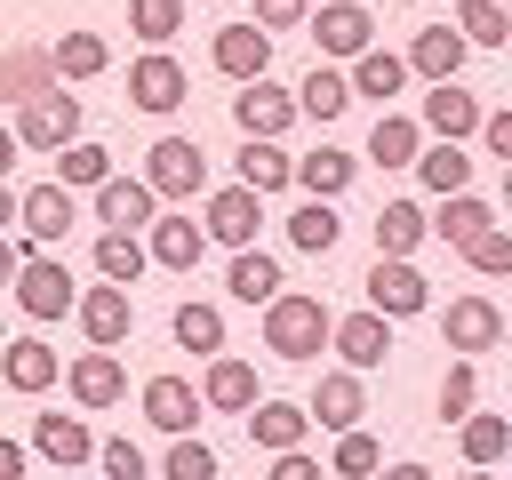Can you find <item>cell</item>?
Wrapping results in <instances>:
<instances>
[{
  "label": "cell",
  "instance_id": "cell-1",
  "mask_svg": "<svg viewBox=\"0 0 512 480\" xmlns=\"http://www.w3.org/2000/svg\"><path fill=\"white\" fill-rule=\"evenodd\" d=\"M328 328H336V312H328L320 296H304V288H280V296L264 304V352H272V360H312V352L328 344Z\"/></svg>",
  "mask_w": 512,
  "mask_h": 480
},
{
  "label": "cell",
  "instance_id": "cell-2",
  "mask_svg": "<svg viewBox=\"0 0 512 480\" xmlns=\"http://www.w3.org/2000/svg\"><path fill=\"white\" fill-rule=\"evenodd\" d=\"M144 184H152V200H192V192H208V152L192 136H160L144 152Z\"/></svg>",
  "mask_w": 512,
  "mask_h": 480
},
{
  "label": "cell",
  "instance_id": "cell-3",
  "mask_svg": "<svg viewBox=\"0 0 512 480\" xmlns=\"http://www.w3.org/2000/svg\"><path fill=\"white\" fill-rule=\"evenodd\" d=\"M8 288H16V312H24V320H64V312L80 304V288H72V272H64L56 256H24Z\"/></svg>",
  "mask_w": 512,
  "mask_h": 480
},
{
  "label": "cell",
  "instance_id": "cell-4",
  "mask_svg": "<svg viewBox=\"0 0 512 480\" xmlns=\"http://www.w3.org/2000/svg\"><path fill=\"white\" fill-rule=\"evenodd\" d=\"M360 288H368V312H384V320H416V312H432V280H424L416 264H400V256H376Z\"/></svg>",
  "mask_w": 512,
  "mask_h": 480
},
{
  "label": "cell",
  "instance_id": "cell-5",
  "mask_svg": "<svg viewBox=\"0 0 512 480\" xmlns=\"http://www.w3.org/2000/svg\"><path fill=\"white\" fill-rule=\"evenodd\" d=\"M232 120H240V136L280 144V136L296 128V88H280V80H248V88L232 96Z\"/></svg>",
  "mask_w": 512,
  "mask_h": 480
},
{
  "label": "cell",
  "instance_id": "cell-6",
  "mask_svg": "<svg viewBox=\"0 0 512 480\" xmlns=\"http://www.w3.org/2000/svg\"><path fill=\"white\" fill-rule=\"evenodd\" d=\"M208 64L224 72V80H264L272 72V32L264 24H216V40H208Z\"/></svg>",
  "mask_w": 512,
  "mask_h": 480
},
{
  "label": "cell",
  "instance_id": "cell-7",
  "mask_svg": "<svg viewBox=\"0 0 512 480\" xmlns=\"http://www.w3.org/2000/svg\"><path fill=\"white\" fill-rule=\"evenodd\" d=\"M72 320H80V336L96 344V352H120L128 344V328H136V304H128V288H80V304H72Z\"/></svg>",
  "mask_w": 512,
  "mask_h": 480
},
{
  "label": "cell",
  "instance_id": "cell-8",
  "mask_svg": "<svg viewBox=\"0 0 512 480\" xmlns=\"http://www.w3.org/2000/svg\"><path fill=\"white\" fill-rule=\"evenodd\" d=\"M440 336H448V352H456V360H480V352H496V344H504V312H496L488 296H456V304L440 312Z\"/></svg>",
  "mask_w": 512,
  "mask_h": 480
},
{
  "label": "cell",
  "instance_id": "cell-9",
  "mask_svg": "<svg viewBox=\"0 0 512 480\" xmlns=\"http://www.w3.org/2000/svg\"><path fill=\"white\" fill-rule=\"evenodd\" d=\"M64 80H56V56L48 48H32V40H16V48H0V104H40V96H56Z\"/></svg>",
  "mask_w": 512,
  "mask_h": 480
},
{
  "label": "cell",
  "instance_id": "cell-10",
  "mask_svg": "<svg viewBox=\"0 0 512 480\" xmlns=\"http://www.w3.org/2000/svg\"><path fill=\"white\" fill-rule=\"evenodd\" d=\"M184 96H192V80H184V64H176L168 48H152V56L128 64V104H136V112H176Z\"/></svg>",
  "mask_w": 512,
  "mask_h": 480
},
{
  "label": "cell",
  "instance_id": "cell-11",
  "mask_svg": "<svg viewBox=\"0 0 512 480\" xmlns=\"http://www.w3.org/2000/svg\"><path fill=\"white\" fill-rule=\"evenodd\" d=\"M16 144L24 152H64V144H80V96H40V104H24V120H16Z\"/></svg>",
  "mask_w": 512,
  "mask_h": 480
},
{
  "label": "cell",
  "instance_id": "cell-12",
  "mask_svg": "<svg viewBox=\"0 0 512 480\" xmlns=\"http://www.w3.org/2000/svg\"><path fill=\"white\" fill-rule=\"evenodd\" d=\"M256 224H264V200H256L248 184L208 192V216H200V232H208V240H224V248L240 256V248H256Z\"/></svg>",
  "mask_w": 512,
  "mask_h": 480
},
{
  "label": "cell",
  "instance_id": "cell-13",
  "mask_svg": "<svg viewBox=\"0 0 512 480\" xmlns=\"http://www.w3.org/2000/svg\"><path fill=\"white\" fill-rule=\"evenodd\" d=\"M312 40H320V56H368V48H376V16H368L360 0H320Z\"/></svg>",
  "mask_w": 512,
  "mask_h": 480
},
{
  "label": "cell",
  "instance_id": "cell-14",
  "mask_svg": "<svg viewBox=\"0 0 512 480\" xmlns=\"http://www.w3.org/2000/svg\"><path fill=\"white\" fill-rule=\"evenodd\" d=\"M16 224H24V240H32V248H56V240L80 224V208H72V192H64V184H32V192H16Z\"/></svg>",
  "mask_w": 512,
  "mask_h": 480
},
{
  "label": "cell",
  "instance_id": "cell-15",
  "mask_svg": "<svg viewBox=\"0 0 512 480\" xmlns=\"http://www.w3.org/2000/svg\"><path fill=\"white\" fill-rule=\"evenodd\" d=\"M304 416H312L320 432H360V416H368V392H360V376H352V368H328V376L312 384Z\"/></svg>",
  "mask_w": 512,
  "mask_h": 480
},
{
  "label": "cell",
  "instance_id": "cell-16",
  "mask_svg": "<svg viewBox=\"0 0 512 480\" xmlns=\"http://www.w3.org/2000/svg\"><path fill=\"white\" fill-rule=\"evenodd\" d=\"M480 120H488V112H480V96H472V88H456V80H440V88L424 96V120H416V128H432L440 144H464V136H480Z\"/></svg>",
  "mask_w": 512,
  "mask_h": 480
},
{
  "label": "cell",
  "instance_id": "cell-17",
  "mask_svg": "<svg viewBox=\"0 0 512 480\" xmlns=\"http://www.w3.org/2000/svg\"><path fill=\"white\" fill-rule=\"evenodd\" d=\"M328 344L344 352L352 376H368V368H384V352H392V320H384V312H352V320L328 328Z\"/></svg>",
  "mask_w": 512,
  "mask_h": 480
},
{
  "label": "cell",
  "instance_id": "cell-18",
  "mask_svg": "<svg viewBox=\"0 0 512 480\" xmlns=\"http://www.w3.org/2000/svg\"><path fill=\"white\" fill-rule=\"evenodd\" d=\"M96 224L104 232H144L152 224V184L144 176H104L96 184Z\"/></svg>",
  "mask_w": 512,
  "mask_h": 480
},
{
  "label": "cell",
  "instance_id": "cell-19",
  "mask_svg": "<svg viewBox=\"0 0 512 480\" xmlns=\"http://www.w3.org/2000/svg\"><path fill=\"white\" fill-rule=\"evenodd\" d=\"M64 384H72L80 408H112V400H128V368H120V352H80V360L64 368Z\"/></svg>",
  "mask_w": 512,
  "mask_h": 480
},
{
  "label": "cell",
  "instance_id": "cell-20",
  "mask_svg": "<svg viewBox=\"0 0 512 480\" xmlns=\"http://www.w3.org/2000/svg\"><path fill=\"white\" fill-rule=\"evenodd\" d=\"M264 392H256V368L248 360H232V352H216L208 360V376H200V408H224V416H248Z\"/></svg>",
  "mask_w": 512,
  "mask_h": 480
},
{
  "label": "cell",
  "instance_id": "cell-21",
  "mask_svg": "<svg viewBox=\"0 0 512 480\" xmlns=\"http://www.w3.org/2000/svg\"><path fill=\"white\" fill-rule=\"evenodd\" d=\"M192 416H200V392H192V376H152V384H144V424H152V432L184 440V432H192Z\"/></svg>",
  "mask_w": 512,
  "mask_h": 480
},
{
  "label": "cell",
  "instance_id": "cell-22",
  "mask_svg": "<svg viewBox=\"0 0 512 480\" xmlns=\"http://www.w3.org/2000/svg\"><path fill=\"white\" fill-rule=\"evenodd\" d=\"M144 232H152V240H144V256H152V264H168V272H192V264L208 256V232H200L192 216H152Z\"/></svg>",
  "mask_w": 512,
  "mask_h": 480
},
{
  "label": "cell",
  "instance_id": "cell-23",
  "mask_svg": "<svg viewBox=\"0 0 512 480\" xmlns=\"http://www.w3.org/2000/svg\"><path fill=\"white\" fill-rule=\"evenodd\" d=\"M400 64H408V72H424L432 88H440V80H456V72H464V40H456V24H424V32L408 40V56H400Z\"/></svg>",
  "mask_w": 512,
  "mask_h": 480
},
{
  "label": "cell",
  "instance_id": "cell-24",
  "mask_svg": "<svg viewBox=\"0 0 512 480\" xmlns=\"http://www.w3.org/2000/svg\"><path fill=\"white\" fill-rule=\"evenodd\" d=\"M304 432H312V416H304L296 400H256V408H248V440H256V448H272V456L304 448Z\"/></svg>",
  "mask_w": 512,
  "mask_h": 480
},
{
  "label": "cell",
  "instance_id": "cell-25",
  "mask_svg": "<svg viewBox=\"0 0 512 480\" xmlns=\"http://www.w3.org/2000/svg\"><path fill=\"white\" fill-rule=\"evenodd\" d=\"M424 240H432V224H424L416 200H384V208H376V256H400V264H408Z\"/></svg>",
  "mask_w": 512,
  "mask_h": 480
},
{
  "label": "cell",
  "instance_id": "cell-26",
  "mask_svg": "<svg viewBox=\"0 0 512 480\" xmlns=\"http://www.w3.org/2000/svg\"><path fill=\"white\" fill-rule=\"evenodd\" d=\"M0 376H8L16 392H48V384L64 376V360H56L40 336H16V344H0Z\"/></svg>",
  "mask_w": 512,
  "mask_h": 480
},
{
  "label": "cell",
  "instance_id": "cell-27",
  "mask_svg": "<svg viewBox=\"0 0 512 480\" xmlns=\"http://www.w3.org/2000/svg\"><path fill=\"white\" fill-rule=\"evenodd\" d=\"M32 448H40L48 464H64V472H72V464H88V456H96V432H88L80 416H32Z\"/></svg>",
  "mask_w": 512,
  "mask_h": 480
},
{
  "label": "cell",
  "instance_id": "cell-28",
  "mask_svg": "<svg viewBox=\"0 0 512 480\" xmlns=\"http://www.w3.org/2000/svg\"><path fill=\"white\" fill-rule=\"evenodd\" d=\"M424 224H432V240H448V248H472V240L496 224V208H488V200H472V192H448V200H440V216H424Z\"/></svg>",
  "mask_w": 512,
  "mask_h": 480
},
{
  "label": "cell",
  "instance_id": "cell-29",
  "mask_svg": "<svg viewBox=\"0 0 512 480\" xmlns=\"http://www.w3.org/2000/svg\"><path fill=\"white\" fill-rule=\"evenodd\" d=\"M344 112H352V80L328 72V64H312L304 88H296V120H344Z\"/></svg>",
  "mask_w": 512,
  "mask_h": 480
},
{
  "label": "cell",
  "instance_id": "cell-30",
  "mask_svg": "<svg viewBox=\"0 0 512 480\" xmlns=\"http://www.w3.org/2000/svg\"><path fill=\"white\" fill-rule=\"evenodd\" d=\"M416 152H424V128H416L408 112H376V128H368V160H384V168H416Z\"/></svg>",
  "mask_w": 512,
  "mask_h": 480
},
{
  "label": "cell",
  "instance_id": "cell-31",
  "mask_svg": "<svg viewBox=\"0 0 512 480\" xmlns=\"http://www.w3.org/2000/svg\"><path fill=\"white\" fill-rule=\"evenodd\" d=\"M240 184H248V192L264 200V192H280V184H296V160H288L280 144H256V136H248V144H240Z\"/></svg>",
  "mask_w": 512,
  "mask_h": 480
},
{
  "label": "cell",
  "instance_id": "cell-32",
  "mask_svg": "<svg viewBox=\"0 0 512 480\" xmlns=\"http://www.w3.org/2000/svg\"><path fill=\"white\" fill-rule=\"evenodd\" d=\"M352 168H360L352 152H336V144H320V152H304V160H296V184H304L312 200H336V192L352 184Z\"/></svg>",
  "mask_w": 512,
  "mask_h": 480
},
{
  "label": "cell",
  "instance_id": "cell-33",
  "mask_svg": "<svg viewBox=\"0 0 512 480\" xmlns=\"http://www.w3.org/2000/svg\"><path fill=\"white\" fill-rule=\"evenodd\" d=\"M416 176H424V192H472V160H464V144H424L416 152Z\"/></svg>",
  "mask_w": 512,
  "mask_h": 480
},
{
  "label": "cell",
  "instance_id": "cell-34",
  "mask_svg": "<svg viewBox=\"0 0 512 480\" xmlns=\"http://www.w3.org/2000/svg\"><path fill=\"white\" fill-rule=\"evenodd\" d=\"M224 288H232L240 304H272V296H280V264H272L264 248H240L232 272H224Z\"/></svg>",
  "mask_w": 512,
  "mask_h": 480
},
{
  "label": "cell",
  "instance_id": "cell-35",
  "mask_svg": "<svg viewBox=\"0 0 512 480\" xmlns=\"http://www.w3.org/2000/svg\"><path fill=\"white\" fill-rule=\"evenodd\" d=\"M456 448H464L472 472H488V464L512 448V416H464V424H456Z\"/></svg>",
  "mask_w": 512,
  "mask_h": 480
},
{
  "label": "cell",
  "instance_id": "cell-36",
  "mask_svg": "<svg viewBox=\"0 0 512 480\" xmlns=\"http://www.w3.org/2000/svg\"><path fill=\"white\" fill-rule=\"evenodd\" d=\"M344 80H352V96H400V88H408V64H400L392 48H368V56H352Z\"/></svg>",
  "mask_w": 512,
  "mask_h": 480
},
{
  "label": "cell",
  "instance_id": "cell-37",
  "mask_svg": "<svg viewBox=\"0 0 512 480\" xmlns=\"http://www.w3.org/2000/svg\"><path fill=\"white\" fill-rule=\"evenodd\" d=\"M288 240H296V248H304V256H328V248H336V240H344V216H336V208H328V200H304V208H296V216H288Z\"/></svg>",
  "mask_w": 512,
  "mask_h": 480
},
{
  "label": "cell",
  "instance_id": "cell-38",
  "mask_svg": "<svg viewBox=\"0 0 512 480\" xmlns=\"http://www.w3.org/2000/svg\"><path fill=\"white\" fill-rule=\"evenodd\" d=\"M456 40H464V48H512V16H504L496 0H464V8H456Z\"/></svg>",
  "mask_w": 512,
  "mask_h": 480
},
{
  "label": "cell",
  "instance_id": "cell-39",
  "mask_svg": "<svg viewBox=\"0 0 512 480\" xmlns=\"http://www.w3.org/2000/svg\"><path fill=\"white\" fill-rule=\"evenodd\" d=\"M48 56H56V80H96V72L112 64V48H104L96 32H64Z\"/></svg>",
  "mask_w": 512,
  "mask_h": 480
},
{
  "label": "cell",
  "instance_id": "cell-40",
  "mask_svg": "<svg viewBox=\"0 0 512 480\" xmlns=\"http://www.w3.org/2000/svg\"><path fill=\"white\" fill-rule=\"evenodd\" d=\"M144 264H152V256H144V240H136V232H96V272H104L112 288H128Z\"/></svg>",
  "mask_w": 512,
  "mask_h": 480
},
{
  "label": "cell",
  "instance_id": "cell-41",
  "mask_svg": "<svg viewBox=\"0 0 512 480\" xmlns=\"http://www.w3.org/2000/svg\"><path fill=\"white\" fill-rule=\"evenodd\" d=\"M168 328H176V344H184V352H208V360L224 352V312H216V304H176V320H168Z\"/></svg>",
  "mask_w": 512,
  "mask_h": 480
},
{
  "label": "cell",
  "instance_id": "cell-42",
  "mask_svg": "<svg viewBox=\"0 0 512 480\" xmlns=\"http://www.w3.org/2000/svg\"><path fill=\"white\" fill-rule=\"evenodd\" d=\"M104 176H112V152H104V144H88V136H80V144H64V152H56V184H64V192H72V184H88V192H96Z\"/></svg>",
  "mask_w": 512,
  "mask_h": 480
},
{
  "label": "cell",
  "instance_id": "cell-43",
  "mask_svg": "<svg viewBox=\"0 0 512 480\" xmlns=\"http://www.w3.org/2000/svg\"><path fill=\"white\" fill-rule=\"evenodd\" d=\"M128 32L152 40V48L176 40V32H184V0H128Z\"/></svg>",
  "mask_w": 512,
  "mask_h": 480
},
{
  "label": "cell",
  "instance_id": "cell-44",
  "mask_svg": "<svg viewBox=\"0 0 512 480\" xmlns=\"http://www.w3.org/2000/svg\"><path fill=\"white\" fill-rule=\"evenodd\" d=\"M384 472V448L368 432H336V480H376Z\"/></svg>",
  "mask_w": 512,
  "mask_h": 480
},
{
  "label": "cell",
  "instance_id": "cell-45",
  "mask_svg": "<svg viewBox=\"0 0 512 480\" xmlns=\"http://www.w3.org/2000/svg\"><path fill=\"white\" fill-rule=\"evenodd\" d=\"M472 400H480V368H472V360H456V368L440 376V416H448V424H464V416H472Z\"/></svg>",
  "mask_w": 512,
  "mask_h": 480
},
{
  "label": "cell",
  "instance_id": "cell-46",
  "mask_svg": "<svg viewBox=\"0 0 512 480\" xmlns=\"http://www.w3.org/2000/svg\"><path fill=\"white\" fill-rule=\"evenodd\" d=\"M160 480H216V448L184 432V440L168 448V464H160Z\"/></svg>",
  "mask_w": 512,
  "mask_h": 480
},
{
  "label": "cell",
  "instance_id": "cell-47",
  "mask_svg": "<svg viewBox=\"0 0 512 480\" xmlns=\"http://www.w3.org/2000/svg\"><path fill=\"white\" fill-rule=\"evenodd\" d=\"M464 256H472V272H488V280H512V232H504V224H488V232H480Z\"/></svg>",
  "mask_w": 512,
  "mask_h": 480
},
{
  "label": "cell",
  "instance_id": "cell-48",
  "mask_svg": "<svg viewBox=\"0 0 512 480\" xmlns=\"http://www.w3.org/2000/svg\"><path fill=\"white\" fill-rule=\"evenodd\" d=\"M96 464H104V480H144V448L136 440H96Z\"/></svg>",
  "mask_w": 512,
  "mask_h": 480
},
{
  "label": "cell",
  "instance_id": "cell-49",
  "mask_svg": "<svg viewBox=\"0 0 512 480\" xmlns=\"http://www.w3.org/2000/svg\"><path fill=\"white\" fill-rule=\"evenodd\" d=\"M304 8H312V0H256V24H264V32H296Z\"/></svg>",
  "mask_w": 512,
  "mask_h": 480
},
{
  "label": "cell",
  "instance_id": "cell-50",
  "mask_svg": "<svg viewBox=\"0 0 512 480\" xmlns=\"http://www.w3.org/2000/svg\"><path fill=\"white\" fill-rule=\"evenodd\" d=\"M480 144H488V152H496V160H504V168H512V104H504V112H488V120H480Z\"/></svg>",
  "mask_w": 512,
  "mask_h": 480
},
{
  "label": "cell",
  "instance_id": "cell-51",
  "mask_svg": "<svg viewBox=\"0 0 512 480\" xmlns=\"http://www.w3.org/2000/svg\"><path fill=\"white\" fill-rule=\"evenodd\" d=\"M264 480H320V464L304 456V448H288V456H272V472Z\"/></svg>",
  "mask_w": 512,
  "mask_h": 480
},
{
  "label": "cell",
  "instance_id": "cell-52",
  "mask_svg": "<svg viewBox=\"0 0 512 480\" xmlns=\"http://www.w3.org/2000/svg\"><path fill=\"white\" fill-rule=\"evenodd\" d=\"M0 480H24V448H16L8 432H0Z\"/></svg>",
  "mask_w": 512,
  "mask_h": 480
},
{
  "label": "cell",
  "instance_id": "cell-53",
  "mask_svg": "<svg viewBox=\"0 0 512 480\" xmlns=\"http://www.w3.org/2000/svg\"><path fill=\"white\" fill-rule=\"evenodd\" d=\"M16 264H24V248H16V240H8V232H0V288H8V280H16Z\"/></svg>",
  "mask_w": 512,
  "mask_h": 480
},
{
  "label": "cell",
  "instance_id": "cell-54",
  "mask_svg": "<svg viewBox=\"0 0 512 480\" xmlns=\"http://www.w3.org/2000/svg\"><path fill=\"white\" fill-rule=\"evenodd\" d=\"M384 480H432V472H424V464L408 456V464H384Z\"/></svg>",
  "mask_w": 512,
  "mask_h": 480
},
{
  "label": "cell",
  "instance_id": "cell-55",
  "mask_svg": "<svg viewBox=\"0 0 512 480\" xmlns=\"http://www.w3.org/2000/svg\"><path fill=\"white\" fill-rule=\"evenodd\" d=\"M16 152H24V144H16V128H0V176L16 168Z\"/></svg>",
  "mask_w": 512,
  "mask_h": 480
},
{
  "label": "cell",
  "instance_id": "cell-56",
  "mask_svg": "<svg viewBox=\"0 0 512 480\" xmlns=\"http://www.w3.org/2000/svg\"><path fill=\"white\" fill-rule=\"evenodd\" d=\"M0 224H16V192H8V176H0Z\"/></svg>",
  "mask_w": 512,
  "mask_h": 480
},
{
  "label": "cell",
  "instance_id": "cell-57",
  "mask_svg": "<svg viewBox=\"0 0 512 480\" xmlns=\"http://www.w3.org/2000/svg\"><path fill=\"white\" fill-rule=\"evenodd\" d=\"M504 208H512V168H504Z\"/></svg>",
  "mask_w": 512,
  "mask_h": 480
},
{
  "label": "cell",
  "instance_id": "cell-58",
  "mask_svg": "<svg viewBox=\"0 0 512 480\" xmlns=\"http://www.w3.org/2000/svg\"><path fill=\"white\" fill-rule=\"evenodd\" d=\"M464 480H496V472H464Z\"/></svg>",
  "mask_w": 512,
  "mask_h": 480
}]
</instances>
